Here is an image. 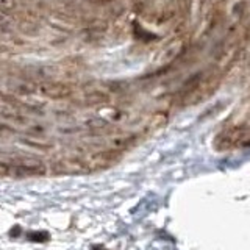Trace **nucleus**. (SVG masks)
<instances>
[{"label":"nucleus","mask_w":250,"mask_h":250,"mask_svg":"<svg viewBox=\"0 0 250 250\" xmlns=\"http://www.w3.org/2000/svg\"><path fill=\"white\" fill-rule=\"evenodd\" d=\"M2 175L11 178H25V177H36L45 174V166L39 160H27V161H13L6 163L2 161Z\"/></svg>","instance_id":"nucleus-1"}]
</instances>
